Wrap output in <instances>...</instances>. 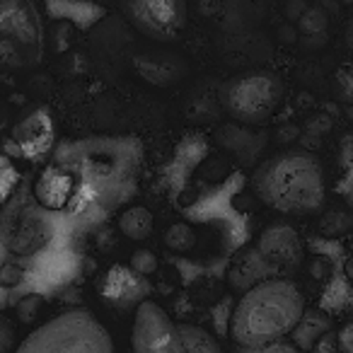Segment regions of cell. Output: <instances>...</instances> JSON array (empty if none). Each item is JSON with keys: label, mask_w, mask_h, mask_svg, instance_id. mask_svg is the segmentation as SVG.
I'll use <instances>...</instances> for the list:
<instances>
[{"label": "cell", "mask_w": 353, "mask_h": 353, "mask_svg": "<svg viewBox=\"0 0 353 353\" xmlns=\"http://www.w3.org/2000/svg\"><path fill=\"white\" fill-rule=\"evenodd\" d=\"M339 83H341L343 94H346L348 99H353V68L351 70H343V73L339 75Z\"/></svg>", "instance_id": "obj_23"}, {"label": "cell", "mask_w": 353, "mask_h": 353, "mask_svg": "<svg viewBox=\"0 0 353 353\" xmlns=\"http://www.w3.org/2000/svg\"><path fill=\"white\" fill-rule=\"evenodd\" d=\"M131 353H184L176 322H172V317L155 300H143L136 307Z\"/></svg>", "instance_id": "obj_6"}, {"label": "cell", "mask_w": 353, "mask_h": 353, "mask_svg": "<svg viewBox=\"0 0 353 353\" xmlns=\"http://www.w3.org/2000/svg\"><path fill=\"white\" fill-rule=\"evenodd\" d=\"M336 353H353V324H346V327L339 332Z\"/></svg>", "instance_id": "obj_22"}, {"label": "cell", "mask_w": 353, "mask_h": 353, "mask_svg": "<svg viewBox=\"0 0 353 353\" xmlns=\"http://www.w3.org/2000/svg\"><path fill=\"white\" fill-rule=\"evenodd\" d=\"M131 25L157 41L174 39L187 27V0H123Z\"/></svg>", "instance_id": "obj_7"}, {"label": "cell", "mask_w": 353, "mask_h": 353, "mask_svg": "<svg viewBox=\"0 0 353 353\" xmlns=\"http://www.w3.org/2000/svg\"><path fill=\"white\" fill-rule=\"evenodd\" d=\"M44 59V22L34 0H0V70L25 73Z\"/></svg>", "instance_id": "obj_4"}, {"label": "cell", "mask_w": 353, "mask_h": 353, "mask_svg": "<svg viewBox=\"0 0 353 353\" xmlns=\"http://www.w3.org/2000/svg\"><path fill=\"white\" fill-rule=\"evenodd\" d=\"M143 293H145V279L121 264H114L99 281V295L114 307H131V305L138 307L143 303Z\"/></svg>", "instance_id": "obj_9"}, {"label": "cell", "mask_w": 353, "mask_h": 353, "mask_svg": "<svg viewBox=\"0 0 353 353\" xmlns=\"http://www.w3.org/2000/svg\"><path fill=\"white\" fill-rule=\"evenodd\" d=\"M22 279H25L22 266L12 264V261H6V264L0 266V285L3 288H15L17 283H22Z\"/></svg>", "instance_id": "obj_20"}, {"label": "cell", "mask_w": 353, "mask_h": 353, "mask_svg": "<svg viewBox=\"0 0 353 353\" xmlns=\"http://www.w3.org/2000/svg\"><path fill=\"white\" fill-rule=\"evenodd\" d=\"M230 353H303V351H300V348L295 346L290 339H281V341L266 343V346H254V348L235 346Z\"/></svg>", "instance_id": "obj_19"}, {"label": "cell", "mask_w": 353, "mask_h": 353, "mask_svg": "<svg viewBox=\"0 0 353 353\" xmlns=\"http://www.w3.org/2000/svg\"><path fill=\"white\" fill-rule=\"evenodd\" d=\"M165 247L176 252V254H187V252H192L196 247V232L187 223H174L165 232Z\"/></svg>", "instance_id": "obj_16"}, {"label": "cell", "mask_w": 353, "mask_h": 353, "mask_svg": "<svg viewBox=\"0 0 353 353\" xmlns=\"http://www.w3.org/2000/svg\"><path fill=\"white\" fill-rule=\"evenodd\" d=\"M12 143L17 145L22 157L27 160H41L51 152L56 143L54 119L46 109L30 112L15 128H12Z\"/></svg>", "instance_id": "obj_8"}, {"label": "cell", "mask_w": 353, "mask_h": 353, "mask_svg": "<svg viewBox=\"0 0 353 353\" xmlns=\"http://www.w3.org/2000/svg\"><path fill=\"white\" fill-rule=\"evenodd\" d=\"M276 271L279 269H276L269 259H264V256L259 254V250H247V252H242L235 259V264L230 266L228 281H230L232 288L245 290L247 293V290L254 288V285L274 279Z\"/></svg>", "instance_id": "obj_12"}, {"label": "cell", "mask_w": 353, "mask_h": 353, "mask_svg": "<svg viewBox=\"0 0 353 353\" xmlns=\"http://www.w3.org/2000/svg\"><path fill=\"white\" fill-rule=\"evenodd\" d=\"M152 228H155V218L145 206H131L119 216V230L133 242L148 240L152 235Z\"/></svg>", "instance_id": "obj_14"}, {"label": "cell", "mask_w": 353, "mask_h": 353, "mask_svg": "<svg viewBox=\"0 0 353 353\" xmlns=\"http://www.w3.org/2000/svg\"><path fill=\"white\" fill-rule=\"evenodd\" d=\"M15 353H114V341L90 310L70 307L32 329Z\"/></svg>", "instance_id": "obj_3"}, {"label": "cell", "mask_w": 353, "mask_h": 353, "mask_svg": "<svg viewBox=\"0 0 353 353\" xmlns=\"http://www.w3.org/2000/svg\"><path fill=\"white\" fill-rule=\"evenodd\" d=\"M176 334L182 339L184 353H225L221 341L208 329L199 327V324H189V322L176 324Z\"/></svg>", "instance_id": "obj_15"}, {"label": "cell", "mask_w": 353, "mask_h": 353, "mask_svg": "<svg viewBox=\"0 0 353 353\" xmlns=\"http://www.w3.org/2000/svg\"><path fill=\"white\" fill-rule=\"evenodd\" d=\"M283 97V83L271 70H250L228 80L221 90L225 112L240 123H264Z\"/></svg>", "instance_id": "obj_5"}, {"label": "cell", "mask_w": 353, "mask_h": 353, "mask_svg": "<svg viewBox=\"0 0 353 353\" xmlns=\"http://www.w3.org/2000/svg\"><path fill=\"white\" fill-rule=\"evenodd\" d=\"M261 203L285 216H307L324 203L327 182L322 162L305 150H285L261 162L252 174Z\"/></svg>", "instance_id": "obj_2"}, {"label": "cell", "mask_w": 353, "mask_h": 353, "mask_svg": "<svg viewBox=\"0 0 353 353\" xmlns=\"http://www.w3.org/2000/svg\"><path fill=\"white\" fill-rule=\"evenodd\" d=\"M305 317V295L293 281L269 279L250 288L230 317L235 346H266L288 339Z\"/></svg>", "instance_id": "obj_1"}, {"label": "cell", "mask_w": 353, "mask_h": 353, "mask_svg": "<svg viewBox=\"0 0 353 353\" xmlns=\"http://www.w3.org/2000/svg\"><path fill=\"white\" fill-rule=\"evenodd\" d=\"M75 196V176L63 167H46L34 182V199L46 211H63Z\"/></svg>", "instance_id": "obj_10"}, {"label": "cell", "mask_w": 353, "mask_h": 353, "mask_svg": "<svg viewBox=\"0 0 353 353\" xmlns=\"http://www.w3.org/2000/svg\"><path fill=\"white\" fill-rule=\"evenodd\" d=\"M157 264H160V259L155 256V252H150V250H138V252H133L128 269H131L133 274L141 276V279H145V276H152V274H155V271H157Z\"/></svg>", "instance_id": "obj_18"}, {"label": "cell", "mask_w": 353, "mask_h": 353, "mask_svg": "<svg viewBox=\"0 0 353 353\" xmlns=\"http://www.w3.org/2000/svg\"><path fill=\"white\" fill-rule=\"evenodd\" d=\"M51 240V230L46 223L41 221H22L15 230L10 232L8 237V250L12 254H22V256H30L34 252L44 250Z\"/></svg>", "instance_id": "obj_13"}, {"label": "cell", "mask_w": 353, "mask_h": 353, "mask_svg": "<svg viewBox=\"0 0 353 353\" xmlns=\"http://www.w3.org/2000/svg\"><path fill=\"white\" fill-rule=\"evenodd\" d=\"M0 353H15V329L6 314H0Z\"/></svg>", "instance_id": "obj_21"}, {"label": "cell", "mask_w": 353, "mask_h": 353, "mask_svg": "<svg viewBox=\"0 0 353 353\" xmlns=\"http://www.w3.org/2000/svg\"><path fill=\"white\" fill-rule=\"evenodd\" d=\"M256 250H259V254L264 259H269L279 269V266H290L295 261H300L303 242H300L298 232L290 225H271L259 237V247Z\"/></svg>", "instance_id": "obj_11"}, {"label": "cell", "mask_w": 353, "mask_h": 353, "mask_svg": "<svg viewBox=\"0 0 353 353\" xmlns=\"http://www.w3.org/2000/svg\"><path fill=\"white\" fill-rule=\"evenodd\" d=\"M20 184V172L8 155H0V206H6Z\"/></svg>", "instance_id": "obj_17"}]
</instances>
